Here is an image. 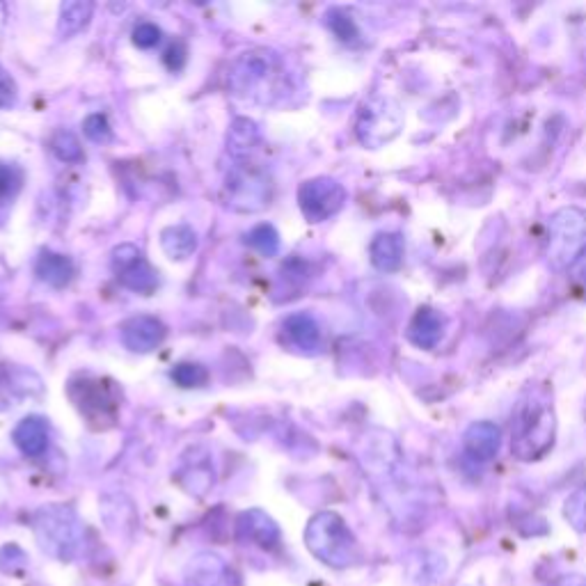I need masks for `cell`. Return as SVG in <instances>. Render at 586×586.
Instances as JSON below:
<instances>
[{"label":"cell","mask_w":586,"mask_h":586,"mask_svg":"<svg viewBox=\"0 0 586 586\" xmlns=\"http://www.w3.org/2000/svg\"><path fill=\"white\" fill-rule=\"evenodd\" d=\"M557 438V415L552 394L545 387H527L511 415V454L534 463L548 454Z\"/></svg>","instance_id":"cell-1"},{"label":"cell","mask_w":586,"mask_h":586,"mask_svg":"<svg viewBox=\"0 0 586 586\" xmlns=\"http://www.w3.org/2000/svg\"><path fill=\"white\" fill-rule=\"evenodd\" d=\"M284 83V62L273 49H250L236 55L227 69V90L239 99L273 104Z\"/></svg>","instance_id":"cell-2"},{"label":"cell","mask_w":586,"mask_h":586,"mask_svg":"<svg viewBox=\"0 0 586 586\" xmlns=\"http://www.w3.org/2000/svg\"><path fill=\"white\" fill-rule=\"evenodd\" d=\"M305 545L321 564L330 568H348L360 561L358 538L335 511H321L307 522Z\"/></svg>","instance_id":"cell-3"},{"label":"cell","mask_w":586,"mask_h":586,"mask_svg":"<svg viewBox=\"0 0 586 586\" xmlns=\"http://www.w3.org/2000/svg\"><path fill=\"white\" fill-rule=\"evenodd\" d=\"M35 538L49 557L58 561H74L83 545V525L74 509L65 504L42 506L33 518Z\"/></svg>","instance_id":"cell-4"},{"label":"cell","mask_w":586,"mask_h":586,"mask_svg":"<svg viewBox=\"0 0 586 586\" xmlns=\"http://www.w3.org/2000/svg\"><path fill=\"white\" fill-rule=\"evenodd\" d=\"M586 255V209L564 207L552 213L548 223L545 257L554 271L580 264Z\"/></svg>","instance_id":"cell-5"},{"label":"cell","mask_w":586,"mask_h":586,"mask_svg":"<svg viewBox=\"0 0 586 586\" xmlns=\"http://www.w3.org/2000/svg\"><path fill=\"white\" fill-rule=\"evenodd\" d=\"M273 200V179L261 165L236 161L225 174L223 202L236 213H259Z\"/></svg>","instance_id":"cell-6"},{"label":"cell","mask_w":586,"mask_h":586,"mask_svg":"<svg viewBox=\"0 0 586 586\" xmlns=\"http://www.w3.org/2000/svg\"><path fill=\"white\" fill-rule=\"evenodd\" d=\"M67 394L71 403L78 408V413L94 429H108V426L115 424L117 410H120V399H117V390L110 380L81 374L69 380Z\"/></svg>","instance_id":"cell-7"},{"label":"cell","mask_w":586,"mask_h":586,"mask_svg":"<svg viewBox=\"0 0 586 586\" xmlns=\"http://www.w3.org/2000/svg\"><path fill=\"white\" fill-rule=\"evenodd\" d=\"M403 129V110L390 97L364 101L355 120V136L367 149H380L392 142Z\"/></svg>","instance_id":"cell-8"},{"label":"cell","mask_w":586,"mask_h":586,"mask_svg":"<svg viewBox=\"0 0 586 586\" xmlns=\"http://www.w3.org/2000/svg\"><path fill=\"white\" fill-rule=\"evenodd\" d=\"M346 204V188L332 177L307 179L298 190V207L310 223H326Z\"/></svg>","instance_id":"cell-9"},{"label":"cell","mask_w":586,"mask_h":586,"mask_svg":"<svg viewBox=\"0 0 586 586\" xmlns=\"http://www.w3.org/2000/svg\"><path fill=\"white\" fill-rule=\"evenodd\" d=\"M113 261V271L117 275V282L124 289L136 291V293H154L158 287V273L152 268V264L142 255V250L136 248L133 243L117 245L110 255Z\"/></svg>","instance_id":"cell-10"},{"label":"cell","mask_w":586,"mask_h":586,"mask_svg":"<svg viewBox=\"0 0 586 586\" xmlns=\"http://www.w3.org/2000/svg\"><path fill=\"white\" fill-rule=\"evenodd\" d=\"M280 342L284 348H289L291 353H300V355L319 353L323 346V332H321L319 321L307 312L289 314L287 319L282 321Z\"/></svg>","instance_id":"cell-11"},{"label":"cell","mask_w":586,"mask_h":586,"mask_svg":"<svg viewBox=\"0 0 586 586\" xmlns=\"http://www.w3.org/2000/svg\"><path fill=\"white\" fill-rule=\"evenodd\" d=\"M186 586H241L239 575L229 568L223 557L213 552H200L184 568Z\"/></svg>","instance_id":"cell-12"},{"label":"cell","mask_w":586,"mask_h":586,"mask_svg":"<svg viewBox=\"0 0 586 586\" xmlns=\"http://www.w3.org/2000/svg\"><path fill=\"white\" fill-rule=\"evenodd\" d=\"M236 536L243 543H252L261 550H277L282 543V532L268 513L259 509L243 511L236 520Z\"/></svg>","instance_id":"cell-13"},{"label":"cell","mask_w":586,"mask_h":586,"mask_svg":"<svg viewBox=\"0 0 586 586\" xmlns=\"http://www.w3.org/2000/svg\"><path fill=\"white\" fill-rule=\"evenodd\" d=\"M120 330H122V344L133 353L156 351V348L163 344L165 335H168L163 321L149 314L131 316V319H126L122 323Z\"/></svg>","instance_id":"cell-14"},{"label":"cell","mask_w":586,"mask_h":586,"mask_svg":"<svg viewBox=\"0 0 586 586\" xmlns=\"http://www.w3.org/2000/svg\"><path fill=\"white\" fill-rule=\"evenodd\" d=\"M463 447H465V454L470 456L472 461H479V463L493 461V458L500 454V447H502L500 426L493 422L472 424L463 435Z\"/></svg>","instance_id":"cell-15"},{"label":"cell","mask_w":586,"mask_h":586,"mask_svg":"<svg viewBox=\"0 0 586 586\" xmlns=\"http://www.w3.org/2000/svg\"><path fill=\"white\" fill-rule=\"evenodd\" d=\"M30 380H39L33 371L12 367V364H0V406H17L21 399L33 397L42 392V383L30 385Z\"/></svg>","instance_id":"cell-16"},{"label":"cell","mask_w":586,"mask_h":586,"mask_svg":"<svg viewBox=\"0 0 586 586\" xmlns=\"http://www.w3.org/2000/svg\"><path fill=\"white\" fill-rule=\"evenodd\" d=\"M442 335H445V316L433 310V307H419L408 326L410 344L431 351V348L440 344Z\"/></svg>","instance_id":"cell-17"},{"label":"cell","mask_w":586,"mask_h":586,"mask_svg":"<svg viewBox=\"0 0 586 586\" xmlns=\"http://www.w3.org/2000/svg\"><path fill=\"white\" fill-rule=\"evenodd\" d=\"M12 440L23 456L39 458L49 449V424L46 419L35 415L21 419L12 433Z\"/></svg>","instance_id":"cell-18"},{"label":"cell","mask_w":586,"mask_h":586,"mask_svg":"<svg viewBox=\"0 0 586 586\" xmlns=\"http://www.w3.org/2000/svg\"><path fill=\"white\" fill-rule=\"evenodd\" d=\"M371 264H374L378 271L383 273H394L399 271L403 264V257H406V241L397 232H383L378 234L374 241H371L369 248Z\"/></svg>","instance_id":"cell-19"},{"label":"cell","mask_w":586,"mask_h":586,"mask_svg":"<svg viewBox=\"0 0 586 586\" xmlns=\"http://www.w3.org/2000/svg\"><path fill=\"white\" fill-rule=\"evenodd\" d=\"M261 142L259 126L248 117H236L227 131V152L234 161H248Z\"/></svg>","instance_id":"cell-20"},{"label":"cell","mask_w":586,"mask_h":586,"mask_svg":"<svg viewBox=\"0 0 586 586\" xmlns=\"http://www.w3.org/2000/svg\"><path fill=\"white\" fill-rule=\"evenodd\" d=\"M35 273L42 282L51 284V287L55 289H62L74 280L76 268H74V261H71L69 257L58 255V252H51V250H44L35 264Z\"/></svg>","instance_id":"cell-21"},{"label":"cell","mask_w":586,"mask_h":586,"mask_svg":"<svg viewBox=\"0 0 586 586\" xmlns=\"http://www.w3.org/2000/svg\"><path fill=\"white\" fill-rule=\"evenodd\" d=\"M161 248L174 261H184L195 255L197 234L188 225H172L161 232Z\"/></svg>","instance_id":"cell-22"},{"label":"cell","mask_w":586,"mask_h":586,"mask_svg":"<svg viewBox=\"0 0 586 586\" xmlns=\"http://www.w3.org/2000/svg\"><path fill=\"white\" fill-rule=\"evenodd\" d=\"M177 479L181 481V486H184L190 495H197V497L207 495L209 488L213 486V470H211L209 456L193 458V461H188L179 470Z\"/></svg>","instance_id":"cell-23"},{"label":"cell","mask_w":586,"mask_h":586,"mask_svg":"<svg viewBox=\"0 0 586 586\" xmlns=\"http://www.w3.org/2000/svg\"><path fill=\"white\" fill-rule=\"evenodd\" d=\"M94 12V5L90 0H71L60 7L58 19V35L60 39H69L81 33V30L90 23Z\"/></svg>","instance_id":"cell-24"},{"label":"cell","mask_w":586,"mask_h":586,"mask_svg":"<svg viewBox=\"0 0 586 586\" xmlns=\"http://www.w3.org/2000/svg\"><path fill=\"white\" fill-rule=\"evenodd\" d=\"M245 243L264 257H275L277 252H280V234H277V229L273 225L266 223L252 227L250 232L245 234Z\"/></svg>","instance_id":"cell-25"},{"label":"cell","mask_w":586,"mask_h":586,"mask_svg":"<svg viewBox=\"0 0 586 586\" xmlns=\"http://www.w3.org/2000/svg\"><path fill=\"white\" fill-rule=\"evenodd\" d=\"M51 152L60 158L62 163H81L83 161V147L78 138L71 131H55L51 138Z\"/></svg>","instance_id":"cell-26"},{"label":"cell","mask_w":586,"mask_h":586,"mask_svg":"<svg viewBox=\"0 0 586 586\" xmlns=\"http://www.w3.org/2000/svg\"><path fill=\"white\" fill-rule=\"evenodd\" d=\"M170 376L179 387H186V390H190V387L207 385L209 371H207V367H202V364H197V362H181L170 371Z\"/></svg>","instance_id":"cell-27"},{"label":"cell","mask_w":586,"mask_h":586,"mask_svg":"<svg viewBox=\"0 0 586 586\" xmlns=\"http://www.w3.org/2000/svg\"><path fill=\"white\" fill-rule=\"evenodd\" d=\"M564 516L575 532H586V483L568 497L564 504Z\"/></svg>","instance_id":"cell-28"},{"label":"cell","mask_w":586,"mask_h":586,"mask_svg":"<svg viewBox=\"0 0 586 586\" xmlns=\"http://www.w3.org/2000/svg\"><path fill=\"white\" fill-rule=\"evenodd\" d=\"M326 23L332 33L337 35V39H342V42H346V44H355L360 39V30H358V26H355V21L342 10H330L328 17H326Z\"/></svg>","instance_id":"cell-29"},{"label":"cell","mask_w":586,"mask_h":586,"mask_svg":"<svg viewBox=\"0 0 586 586\" xmlns=\"http://www.w3.org/2000/svg\"><path fill=\"white\" fill-rule=\"evenodd\" d=\"M83 133L92 142H97V145H104V142H108L110 138H113V129H110L108 117L101 115V113H94V115L85 117Z\"/></svg>","instance_id":"cell-30"},{"label":"cell","mask_w":586,"mask_h":586,"mask_svg":"<svg viewBox=\"0 0 586 586\" xmlns=\"http://www.w3.org/2000/svg\"><path fill=\"white\" fill-rule=\"evenodd\" d=\"M161 28L156 26V23H138L136 30H133V44L138 46V49H154V46L161 44Z\"/></svg>","instance_id":"cell-31"},{"label":"cell","mask_w":586,"mask_h":586,"mask_svg":"<svg viewBox=\"0 0 586 586\" xmlns=\"http://www.w3.org/2000/svg\"><path fill=\"white\" fill-rule=\"evenodd\" d=\"M19 99V87L14 78L0 65V108H12Z\"/></svg>","instance_id":"cell-32"},{"label":"cell","mask_w":586,"mask_h":586,"mask_svg":"<svg viewBox=\"0 0 586 586\" xmlns=\"http://www.w3.org/2000/svg\"><path fill=\"white\" fill-rule=\"evenodd\" d=\"M165 65H168L170 71H181L186 65V46L181 42H174L168 51L163 55Z\"/></svg>","instance_id":"cell-33"},{"label":"cell","mask_w":586,"mask_h":586,"mask_svg":"<svg viewBox=\"0 0 586 586\" xmlns=\"http://www.w3.org/2000/svg\"><path fill=\"white\" fill-rule=\"evenodd\" d=\"M19 186V177L17 172L12 168H7V165H0V202L7 200V197L12 195V190Z\"/></svg>","instance_id":"cell-34"},{"label":"cell","mask_w":586,"mask_h":586,"mask_svg":"<svg viewBox=\"0 0 586 586\" xmlns=\"http://www.w3.org/2000/svg\"><path fill=\"white\" fill-rule=\"evenodd\" d=\"M550 586H586V577L584 575H566V577H559V580L552 582Z\"/></svg>","instance_id":"cell-35"},{"label":"cell","mask_w":586,"mask_h":586,"mask_svg":"<svg viewBox=\"0 0 586 586\" xmlns=\"http://www.w3.org/2000/svg\"><path fill=\"white\" fill-rule=\"evenodd\" d=\"M582 259H584V264L580 266V275H577V280H580V284H582V293H584V298H586V255H584Z\"/></svg>","instance_id":"cell-36"}]
</instances>
